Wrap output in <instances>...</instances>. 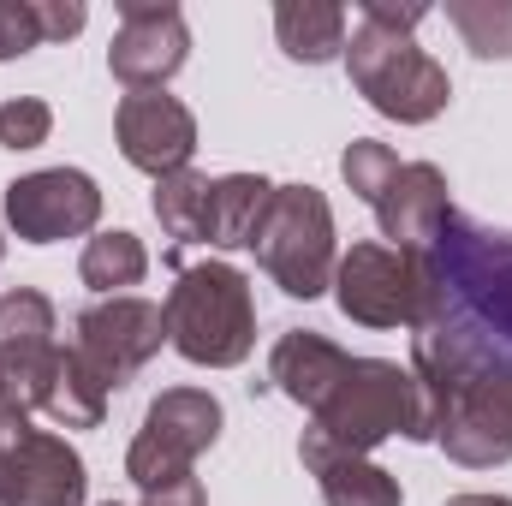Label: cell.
<instances>
[{
	"label": "cell",
	"instance_id": "4",
	"mask_svg": "<svg viewBox=\"0 0 512 506\" xmlns=\"http://www.w3.org/2000/svg\"><path fill=\"white\" fill-rule=\"evenodd\" d=\"M340 173L376 209L382 239L393 251H429L441 239L453 197H447V173L435 161H399L376 137H352L340 155Z\"/></svg>",
	"mask_w": 512,
	"mask_h": 506
},
{
	"label": "cell",
	"instance_id": "25",
	"mask_svg": "<svg viewBox=\"0 0 512 506\" xmlns=\"http://www.w3.org/2000/svg\"><path fill=\"white\" fill-rule=\"evenodd\" d=\"M42 0H0V60H18L30 48H42Z\"/></svg>",
	"mask_w": 512,
	"mask_h": 506
},
{
	"label": "cell",
	"instance_id": "27",
	"mask_svg": "<svg viewBox=\"0 0 512 506\" xmlns=\"http://www.w3.org/2000/svg\"><path fill=\"white\" fill-rule=\"evenodd\" d=\"M447 506H512L507 495H453Z\"/></svg>",
	"mask_w": 512,
	"mask_h": 506
},
{
	"label": "cell",
	"instance_id": "29",
	"mask_svg": "<svg viewBox=\"0 0 512 506\" xmlns=\"http://www.w3.org/2000/svg\"><path fill=\"white\" fill-rule=\"evenodd\" d=\"M0 256H6V239H0Z\"/></svg>",
	"mask_w": 512,
	"mask_h": 506
},
{
	"label": "cell",
	"instance_id": "9",
	"mask_svg": "<svg viewBox=\"0 0 512 506\" xmlns=\"http://www.w3.org/2000/svg\"><path fill=\"white\" fill-rule=\"evenodd\" d=\"M221 399L203 393V387H167L149 411H143V429L126 453V477L137 483V495L161 489V483H179L191 477V465L221 441Z\"/></svg>",
	"mask_w": 512,
	"mask_h": 506
},
{
	"label": "cell",
	"instance_id": "18",
	"mask_svg": "<svg viewBox=\"0 0 512 506\" xmlns=\"http://www.w3.org/2000/svg\"><path fill=\"white\" fill-rule=\"evenodd\" d=\"M268 203H274V185L262 173H227V179H215V191H209V245L215 251L256 245V233L268 221Z\"/></svg>",
	"mask_w": 512,
	"mask_h": 506
},
{
	"label": "cell",
	"instance_id": "13",
	"mask_svg": "<svg viewBox=\"0 0 512 506\" xmlns=\"http://www.w3.org/2000/svg\"><path fill=\"white\" fill-rule=\"evenodd\" d=\"M191 54L185 12L173 0H120V30L108 48V72L126 90H161Z\"/></svg>",
	"mask_w": 512,
	"mask_h": 506
},
{
	"label": "cell",
	"instance_id": "19",
	"mask_svg": "<svg viewBox=\"0 0 512 506\" xmlns=\"http://www.w3.org/2000/svg\"><path fill=\"white\" fill-rule=\"evenodd\" d=\"M274 36L286 48V60L322 66L346 54V6L334 0H280L274 6Z\"/></svg>",
	"mask_w": 512,
	"mask_h": 506
},
{
	"label": "cell",
	"instance_id": "20",
	"mask_svg": "<svg viewBox=\"0 0 512 506\" xmlns=\"http://www.w3.org/2000/svg\"><path fill=\"white\" fill-rule=\"evenodd\" d=\"M36 411H48L60 429H96V423L108 417V381L78 358V346H60V358H54V370H48V387H42V405H36Z\"/></svg>",
	"mask_w": 512,
	"mask_h": 506
},
{
	"label": "cell",
	"instance_id": "8",
	"mask_svg": "<svg viewBox=\"0 0 512 506\" xmlns=\"http://www.w3.org/2000/svg\"><path fill=\"white\" fill-rule=\"evenodd\" d=\"M334 298L364 328H423L435 304V274L423 251L393 245H352L334 268Z\"/></svg>",
	"mask_w": 512,
	"mask_h": 506
},
{
	"label": "cell",
	"instance_id": "23",
	"mask_svg": "<svg viewBox=\"0 0 512 506\" xmlns=\"http://www.w3.org/2000/svg\"><path fill=\"white\" fill-rule=\"evenodd\" d=\"M447 18L477 60H512V0H453Z\"/></svg>",
	"mask_w": 512,
	"mask_h": 506
},
{
	"label": "cell",
	"instance_id": "21",
	"mask_svg": "<svg viewBox=\"0 0 512 506\" xmlns=\"http://www.w3.org/2000/svg\"><path fill=\"white\" fill-rule=\"evenodd\" d=\"M209 191H215V179L197 167L155 179V221L173 245H209Z\"/></svg>",
	"mask_w": 512,
	"mask_h": 506
},
{
	"label": "cell",
	"instance_id": "26",
	"mask_svg": "<svg viewBox=\"0 0 512 506\" xmlns=\"http://www.w3.org/2000/svg\"><path fill=\"white\" fill-rule=\"evenodd\" d=\"M84 6L78 0H42V30H48V42H66V36H78L84 30Z\"/></svg>",
	"mask_w": 512,
	"mask_h": 506
},
{
	"label": "cell",
	"instance_id": "16",
	"mask_svg": "<svg viewBox=\"0 0 512 506\" xmlns=\"http://www.w3.org/2000/svg\"><path fill=\"white\" fill-rule=\"evenodd\" d=\"M346 364H352V352H340L328 334H316V328H286V334L274 340L268 381H274L292 405H304V411L316 417V411H322V399L340 387Z\"/></svg>",
	"mask_w": 512,
	"mask_h": 506
},
{
	"label": "cell",
	"instance_id": "12",
	"mask_svg": "<svg viewBox=\"0 0 512 506\" xmlns=\"http://www.w3.org/2000/svg\"><path fill=\"white\" fill-rule=\"evenodd\" d=\"M78 358L96 370V376L108 381V393H120L161 346H167V316H161V304H149V298H102V304H90L84 316H78Z\"/></svg>",
	"mask_w": 512,
	"mask_h": 506
},
{
	"label": "cell",
	"instance_id": "15",
	"mask_svg": "<svg viewBox=\"0 0 512 506\" xmlns=\"http://www.w3.org/2000/svg\"><path fill=\"white\" fill-rule=\"evenodd\" d=\"M114 137L126 149V161L149 179H167L179 167H191V149H197V120L179 96L167 90H131L114 114Z\"/></svg>",
	"mask_w": 512,
	"mask_h": 506
},
{
	"label": "cell",
	"instance_id": "28",
	"mask_svg": "<svg viewBox=\"0 0 512 506\" xmlns=\"http://www.w3.org/2000/svg\"><path fill=\"white\" fill-rule=\"evenodd\" d=\"M12 399V381H6V364H0V405Z\"/></svg>",
	"mask_w": 512,
	"mask_h": 506
},
{
	"label": "cell",
	"instance_id": "10",
	"mask_svg": "<svg viewBox=\"0 0 512 506\" xmlns=\"http://www.w3.org/2000/svg\"><path fill=\"white\" fill-rule=\"evenodd\" d=\"M90 471L66 435L30 429V411L0 405V506H84Z\"/></svg>",
	"mask_w": 512,
	"mask_h": 506
},
{
	"label": "cell",
	"instance_id": "14",
	"mask_svg": "<svg viewBox=\"0 0 512 506\" xmlns=\"http://www.w3.org/2000/svg\"><path fill=\"white\" fill-rule=\"evenodd\" d=\"M54 334H60L54 304L36 286H18V292L0 298V364H6V381H12L6 411H36L42 405L48 370L60 358V340Z\"/></svg>",
	"mask_w": 512,
	"mask_h": 506
},
{
	"label": "cell",
	"instance_id": "11",
	"mask_svg": "<svg viewBox=\"0 0 512 506\" xmlns=\"http://www.w3.org/2000/svg\"><path fill=\"white\" fill-rule=\"evenodd\" d=\"M102 221V191L84 167H42L6 185V227L24 245H60L84 239Z\"/></svg>",
	"mask_w": 512,
	"mask_h": 506
},
{
	"label": "cell",
	"instance_id": "22",
	"mask_svg": "<svg viewBox=\"0 0 512 506\" xmlns=\"http://www.w3.org/2000/svg\"><path fill=\"white\" fill-rule=\"evenodd\" d=\"M78 274H84L90 292H102V298H126V286H137V280L149 274V251H143L137 233L114 227V233H96V239L84 245Z\"/></svg>",
	"mask_w": 512,
	"mask_h": 506
},
{
	"label": "cell",
	"instance_id": "2",
	"mask_svg": "<svg viewBox=\"0 0 512 506\" xmlns=\"http://www.w3.org/2000/svg\"><path fill=\"white\" fill-rule=\"evenodd\" d=\"M411 376L423 387L429 441L465 471H495L512 459V364L465 358L435 340H411Z\"/></svg>",
	"mask_w": 512,
	"mask_h": 506
},
{
	"label": "cell",
	"instance_id": "5",
	"mask_svg": "<svg viewBox=\"0 0 512 506\" xmlns=\"http://www.w3.org/2000/svg\"><path fill=\"white\" fill-rule=\"evenodd\" d=\"M346 72L358 84V96L399 120V126H429L435 114H447L453 102V78L441 60H429L411 42V24H382V18H358V30L346 36Z\"/></svg>",
	"mask_w": 512,
	"mask_h": 506
},
{
	"label": "cell",
	"instance_id": "3",
	"mask_svg": "<svg viewBox=\"0 0 512 506\" xmlns=\"http://www.w3.org/2000/svg\"><path fill=\"white\" fill-rule=\"evenodd\" d=\"M161 316H167V346L197 370H239L256 346L251 274L233 262L179 268Z\"/></svg>",
	"mask_w": 512,
	"mask_h": 506
},
{
	"label": "cell",
	"instance_id": "17",
	"mask_svg": "<svg viewBox=\"0 0 512 506\" xmlns=\"http://www.w3.org/2000/svg\"><path fill=\"white\" fill-rule=\"evenodd\" d=\"M298 459H304V471L316 477V489H322V501L328 506H399L405 501L399 483L387 477L370 453H346V447L322 441L316 429H304Z\"/></svg>",
	"mask_w": 512,
	"mask_h": 506
},
{
	"label": "cell",
	"instance_id": "7",
	"mask_svg": "<svg viewBox=\"0 0 512 506\" xmlns=\"http://www.w3.org/2000/svg\"><path fill=\"white\" fill-rule=\"evenodd\" d=\"M256 262L262 274L286 292V298H322L334 286V209L316 185H274V203H268V221L256 233Z\"/></svg>",
	"mask_w": 512,
	"mask_h": 506
},
{
	"label": "cell",
	"instance_id": "24",
	"mask_svg": "<svg viewBox=\"0 0 512 506\" xmlns=\"http://www.w3.org/2000/svg\"><path fill=\"white\" fill-rule=\"evenodd\" d=\"M54 131V108L42 96H12L0 108V149H42Z\"/></svg>",
	"mask_w": 512,
	"mask_h": 506
},
{
	"label": "cell",
	"instance_id": "30",
	"mask_svg": "<svg viewBox=\"0 0 512 506\" xmlns=\"http://www.w3.org/2000/svg\"><path fill=\"white\" fill-rule=\"evenodd\" d=\"M108 506H114V501H108Z\"/></svg>",
	"mask_w": 512,
	"mask_h": 506
},
{
	"label": "cell",
	"instance_id": "6",
	"mask_svg": "<svg viewBox=\"0 0 512 506\" xmlns=\"http://www.w3.org/2000/svg\"><path fill=\"white\" fill-rule=\"evenodd\" d=\"M310 429L346 453H376L382 441H429V417H423V387L411 370L387 364V358H352L340 387L322 399V411L310 417Z\"/></svg>",
	"mask_w": 512,
	"mask_h": 506
},
{
	"label": "cell",
	"instance_id": "1",
	"mask_svg": "<svg viewBox=\"0 0 512 506\" xmlns=\"http://www.w3.org/2000/svg\"><path fill=\"white\" fill-rule=\"evenodd\" d=\"M423 256L435 274V304L411 340L512 364V233L471 215H447L441 239Z\"/></svg>",
	"mask_w": 512,
	"mask_h": 506
}]
</instances>
